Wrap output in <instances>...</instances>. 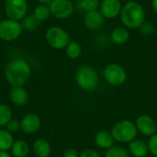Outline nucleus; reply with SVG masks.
I'll return each mask as SVG.
<instances>
[{
  "mask_svg": "<svg viewBox=\"0 0 157 157\" xmlns=\"http://www.w3.org/2000/svg\"><path fill=\"white\" fill-rule=\"evenodd\" d=\"M110 40L116 45H123L130 40V32L129 29L125 27H118L115 28L109 35Z\"/></svg>",
  "mask_w": 157,
  "mask_h": 157,
  "instance_id": "obj_18",
  "label": "nucleus"
},
{
  "mask_svg": "<svg viewBox=\"0 0 157 157\" xmlns=\"http://www.w3.org/2000/svg\"><path fill=\"white\" fill-rule=\"evenodd\" d=\"M41 127V120L35 113L26 114L20 121V131L26 134H33L40 131Z\"/></svg>",
  "mask_w": 157,
  "mask_h": 157,
  "instance_id": "obj_11",
  "label": "nucleus"
},
{
  "mask_svg": "<svg viewBox=\"0 0 157 157\" xmlns=\"http://www.w3.org/2000/svg\"><path fill=\"white\" fill-rule=\"evenodd\" d=\"M140 33L145 37H149L152 36L155 32V27L152 22H148V21H144L142 26L138 29Z\"/></svg>",
  "mask_w": 157,
  "mask_h": 157,
  "instance_id": "obj_27",
  "label": "nucleus"
},
{
  "mask_svg": "<svg viewBox=\"0 0 157 157\" xmlns=\"http://www.w3.org/2000/svg\"><path fill=\"white\" fill-rule=\"evenodd\" d=\"M33 15L35 16V17L40 22V21H44L47 20L52 15H51V10L48 5H44V4H40L38 5L33 11Z\"/></svg>",
  "mask_w": 157,
  "mask_h": 157,
  "instance_id": "obj_22",
  "label": "nucleus"
},
{
  "mask_svg": "<svg viewBox=\"0 0 157 157\" xmlns=\"http://www.w3.org/2000/svg\"><path fill=\"white\" fill-rule=\"evenodd\" d=\"M45 40L50 47L55 50H63L71 41L69 33L58 26L50 27L45 32Z\"/></svg>",
  "mask_w": 157,
  "mask_h": 157,
  "instance_id": "obj_5",
  "label": "nucleus"
},
{
  "mask_svg": "<svg viewBox=\"0 0 157 157\" xmlns=\"http://www.w3.org/2000/svg\"><path fill=\"white\" fill-rule=\"evenodd\" d=\"M75 79L77 86L86 92L95 91L99 85L98 74L97 70L89 64L79 66L75 71Z\"/></svg>",
  "mask_w": 157,
  "mask_h": 157,
  "instance_id": "obj_3",
  "label": "nucleus"
},
{
  "mask_svg": "<svg viewBox=\"0 0 157 157\" xmlns=\"http://www.w3.org/2000/svg\"><path fill=\"white\" fill-rule=\"evenodd\" d=\"M121 20L128 29H139L145 21V10L144 6L136 1H129L122 6Z\"/></svg>",
  "mask_w": 157,
  "mask_h": 157,
  "instance_id": "obj_2",
  "label": "nucleus"
},
{
  "mask_svg": "<svg viewBox=\"0 0 157 157\" xmlns=\"http://www.w3.org/2000/svg\"><path fill=\"white\" fill-rule=\"evenodd\" d=\"M149 153H151L154 156L157 157V134H154L150 137L148 143Z\"/></svg>",
  "mask_w": 157,
  "mask_h": 157,
  "instance_id": "obj_28",
  "label": "nucleus"
},
{
  "mask_svg": "<svg viewBox=\"0 0 157 157\" xmlns=\"http://www.w3.org/2000/svg\"><path fill=\"white\" fill-rule=\"evenodd\" d=\"M155 134H157V125H156V131H155Z\"/></svg>",
  "mask_w": 157,
  "mask_h": 157,
  "instance_id": "obj_35",
  "label": "nucleus"
},
{
  "mask_svg": "<svg viewBox=\"0 0 157 157\" xmlns=\"http://www.w3.org/2000/svg\"><path fill=\"white\" fill-rule=\"evenodd\" d=\"M106 18L100 13L99 10L86 12L84 16V25L91 31H97L100 29L105 24Z\"/></svg>",
  "mask_w": 157,
  "mask_h": 157,
  "instance_id": "obj_13",
  "label": "nucleus"
},
{
  "mask_svg": "<svg viewBox=\"0 0 157 157\" xmlns=\"http://www.w3.org/2000/svg\"><path fill=\"white\" fill-rule=\"evenodd\" d=\"M32 151L36 157H49L52 154V146L45 139H38L33 143Z\"/></svg>",
  "mask_w": 157,
  "mask_h": 157,
  "instance_id": "obj_17",
  "label": "nucleus"
},
{
  "mask_svg": "<svg viewBox=\"0 0 157 157\" xmlns=\"http://www.w3.org/2000/svg\"><path fill=\"white\" fill-rule=\"evenodd\" d=\"M6 130H7L10 133L14 134L20 131V121L17 120H11L6 125Z\"/></svg>",
  "mask_w": 157,
  "mask_h": 157,
  "instance_id": "obj_29",
  "label": "nucleus"
},
{
  "mask_svg": "<svg viewBox=\"0 0 157 157\" xmlns=\"http://www.w3.org/2000/svg\"><path fill=\"white\" fill-rule=\"evenodd\" d=\"M122 6L121 0H102L98 10L106 19H112L121 15Z\"/></svg>",
  "mask_w": 157,
  "mask_h": 157,
  "instance_id": "obj_10",
  "label": "nucleus"
},
{
  "mask_svg": "<svg viewBox=\"0 0 157 157\" xmlns=\"http://www.w3.org/2000/svg\"><path fill=\"white\" fill-rule=\"evenodd\" d=\"M79 157H101L100 155L96 151V150H93V149H86V150H84L80 155Z\"/></svg>",
  "mask_w": 157,
  "mask_h": 157,
  "instance_id": "obj_30",
  "label": "nucleus"
},
{
  "mask_svg": "<svg viewBox=\"0 0 157 157\" xmlns=\"http://www.w3.org/2000/svg\"><path fill=\"white\" fill-rule=\"evenodd\" d=\"M13 119L12 109L6 104L0 103V127H6V125Z\"/></svg>",
  "mask_w": 157,
  "mask_h": 157,
  "instance_id": "obj_24",
  "label": "nucleus"
},
{
  "mask_svg": "<svg viewBox=\"0 0 157 157\" xmlns=\"http://www.w3.org/2000/svg\"><path fill=\"white\" fill-rule=\"evenodd\" d=\"M21 25L23 29L33 31L38 29L40 25V21L35 17L33 14H27L26 17L21 20Z\"/></svg>",
  "mask_w": 157,
  "mask_h": 157,
  "instance_id": "obj_23",
  "label": "nucleus"
},
{
  "mask_svg": "<svg viewBox=\"0 0 157 157\" xmlns=\"http://www.w3.org/2000/svg\"><path fill=\"white\" fill-rule=\"evenodd\" d=\"M0 157H11L8 152L6 151H0Z\"/></svg>",
  "mask_w": 157,
  "mask_h": 157,
  "instance_id": "obj_33",
  "label": "nucleus"
},
{
  "mask_svg": "<svg viewBox=\"0 0 157 157\" xmlns=\"http://www.w3.org/2000/svg\"><path fill=\"white\" fill-rule=\"evenodd\" d=\"M30 148L27 141L25 140H17L14 142L10 152L14 157H27L29 154Z\"/></svg>",
  "mask_w": 157,
  "mask_h": 157,
  "instance_id": "obj_19",
  "label": "nucleus"
},
{
  "mask_svg": "<svg viewBox=\"0 0 157 157\" xmlns=\"http://www.w3.org/2000/svg\"><path fill=\"white\" fill-rule=\"evenodd\" d=\"M51 15L58 19H65L74 13V5L71 0H52L48 5Z\"/></svg>",
  "mask_w": 157,
  "mask_h": 157,
  "instance_id": "obj_9",
  "label": "nucleus"
},
{
  "mask_svg": "<svg viewBox=\"0 0 157 157\" xmlns=\"http://www.w3.org/2000/svg\"><path fill=\"white\" fill-rule=\"evenodd\" d=\"M40 4H44V5H49L52 0H38Z\"/></svg>",
  "mask_w": 157,
  "mask_h": 157,
  "instance_id": "obj_34",
  "label": "nucleus"
},
{
  "mask_svg": "<svg viewBox=\"0 0 157 157\" xmlns=\"http://www.w3.org/2000/svg\"><path fill=\"white\" fill-rule=\"evenodd\" d=\"M105 157H131L128 150L121 146L113 145L105 153Z\"/></svg>",
  "mask_w": 157,
  "mask_h": 157,
  "instance_id": "obj_25",
  "label": "nucleus"
},
{
  "mask_svg": "<svg viewBox=\"0 0 157 157\" xmlns=\"http://www.w3.org/2000/svg\"><path fill=\"white\" fill-rule=\"evenodd\" d=\"M110 132L115 141L128 144L135 140L138 131L135 122L129 120H122L113 125Z\"/></svg>",
  "mask_w": 157,
  "mask_h": 157,
  "instance_id": "obj_4",
  "label": "nucleus"
},
{
  "mask_svg": "<svg viewBox=\"0 0 157 157\" xmlns=\"http://www.w3.org/2000/svg\"><path fill=\"white\" fill-rule=\"evenodd\" d=\"M14 136L6 129H0V151H10L14 144Z\"/></svg>",
  "mask_w": 157,
  "mask_h": 157,
  "instance_id": "obj_20",
  "label": "nucleus"
},
{
  "mask_svg": "<svg viewBox=\"0 0 157 157\" xmlns=\"http://www.w3.org/2000/svg\"><path fill=\"white\" fill-rule=\"evenodd\" d=\"M9 98L13 105L24 107L29 100V95L24 86H12L9 92Z\"/></svg>",
  "mask_w": 157,
  "mask_h": 157,
  "instance_id": "obj_14",
  "label": "nucleus"
},
{
  "mask_svg": "<svg viewBox=\"0 0 157 157\" xmlns=\"http://www.w3.org/2000/svg\"><path fill=\"white\" fill-rule=\"evenodd\" d=\"M105 80L113 86H121L127 80V73L125 69L118 63H109L103 70Z\"/></svg>",
  "mask_w": 157,
  "mask_h": 157,
  "instance_id": "obj_6",
  "label": "nucleus"
},
{
  "mask_svg": "<svg viewBox=\"0 0 157 157\" xmlns=\"http://www.w3.org/2000/svg\"><path fill=\"white\" fill-rule=\"evenodd\" d=\"M23 28L21 22L10 18L0 21V40L5 41H13L18 39L22 33Z\"/></svg>",
  "mask_w": 157,
  "mask_h": 157,
  "instance_id": "obj_7",
  "label": "nucleus"
},
{
  "mask_svg": "<svg viewBox=\"0 0 157 157\" xmlns=\"http://www.w3.org/2000/svg\"><path fill=\"white\" fill-rule=\"evenodd\" d=\"M4 8L8 18L21 21L28 14L29 4L27 0H6Z\"/></svg>",
  "mask_w": 157,
  "mask_h": 157,
  "instance_id": "obj_8",
  "label": "nucleus"
},
{
  "mask_svg": "<svg viewBox=\"0 0 157 157\" xmlns=\"http://www.w3.org/2000/svg\"><path fill=\"white\" fill-rule=\"evenodd\" d=\"M63 157H79V154H78V152L75 149L68 148V149H66L63 152Z\"/></svg>",
  "mask_w": 157,
  "mask_h": 157,
  "instance_id": "obj_31",
  "label": "nucleus"
},
{
  "mask_svg": "<svg viewBox=\"0 0 157 157\" xmlns=\"http://www.w3.org/2000/svg\"><path fill=\"white\" fill-rule=\"evenodd\" d=\"M137 131L144 136H153L155 134L156 122L149 115H141L135 121Z\"/></svg>",
  "mask_w": 157,
  "mask_h": 157,
  "instance_id": "obj_12",
  "label": "nucleus"
},
{
  "mask_svg": "<svg viewBox=\"0 0 157 157\" xmlns=\"http://www.w3.org/2000/svg\"><path fill=\"white\" fill-rule=\"evenodd\" d=\"M100 6L99 0H81L80 6L86 12L98 10Z\"/></svg>",
  "mask_w": 157,
  "mask_h": 157,
  "instance_id": "obj_26",
  "label": "nucleus"
},
{
  "mask_svg": "<svg viewBox=\"0 0 157 157\" xmlns=\"http://www.w3.org/2000/svg\"><path fill=\"white\" fill-rule=\"evenodd\" d=\"M114 141L111 132L108 131H100L95 135V144L101 149H109L114 145Z\"/></svg>",
  "mask_w": 157,
  "mask_h": 157,
  "instance_id": "obj_16",
  "label": "nucleus"
},
{
  "mask_svg": "<svg viewBox=\"0 0 157 157\" xmlns=\"http://www.w3.org/2000/svg\"><path fill=\"white\" fill-rule=\"evenodd\" d=\"M65 54L69 59L76 60L82 54V46L75 40H71L65 47Z\"/></svg>",
  "mask_w": 157,
  "mask_h": 157,
  "instance_id": "obj_21",
  "label": "nucleus"
},
{
  "mask_svg": "<svg viewBox=\"0 0 157 157\" xmlns=\"http://www.w3.org/2000/svg\"><path fill=\"white\" fill-rule=\"evenodd\" d=\"M152 6L154 11L157 14V0H152Z\"/></svg>",
  "mask_w": 157,
  "mask_h": 157,
  "instance_id": "obj_32",
  "label": "nucleus"
},
{
  "mask_svg": "<svg viewBox=\"0 0 157 157\" xmlns=\"http://www.w3.org/2000/svg\"><path fill=\"white\" fill-rule=\"evenodd\" d=\"M129 153L133 157H146L149 154L148 144L143 140H133L129 143Z\"/></svg>",
  "mask_w": 157,
  "mask_h": 157,
  "instance_id": "obj_15",
  "label": "nucleus"
},
{
  "mask_svg": "<svg viewBox=\"0 0 157 157\" xmlns=\"http://www.w3.org/2000/svg\"><path fill=\"white\" fill-rule=\"evenodd\" d=\"M4 75L11 86H24L31 75L29 63L22 58H15L7 63Z\"/></svg>",
  "mask_w": 157,
  "mask_h": 157,
  "instance_id": "obj_1",
  "label": "nucleus"
}]
</instances>
